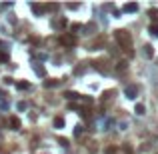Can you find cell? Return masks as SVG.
I'll use <instances>...</instances> for the list:
<instances>
[{
	"mask_svg": "<svg viewBox=\"0 0 158 154\" xmlns=\"http://www.w3.org/2000/svg\"><path fill=\"white\" fill-rule=\"evenodd\" d=\"M114 40L118 42V46L124 50V52H128V56H132V36L128 30H116L114 32Z\"/></svg>",
	"mask_w": 158,
	"mask_h": 154,
	"instance_id": "6da1fadb",
	"label": "cell"
},
{
	"mask_svg": "<svg viewBox=\"0 0 158 154\" xmlns=\"http://www.w3.org/2000/svg\"><path fill=\"white\" fill-rule=\"evenodd\" d=\"M60 44H64V46H74V44H76V38H74L72 34H64V36L60 38Z\"/></svg>",
	"mask_w": 158,
	"mask_h": 154,
	"instance_id": "7a4b0ae2",
	"label": "cell"
},
{
	"mask_svg": "<svg viewBox=\"0 0 158 154\" xmlns=\"http://www.w3.org/2000/svg\"><path fill=\"white\" fill-rule=\"evenodd\" d=\"M8 124H10V128H12V130H18V128L22 126V124H20V118H16V116H10Z\"/></svg>",
	"mask_w": 158,
	"mask_h": 154,
	"instance_id": "3957f363",
	"label": "cell"
},
{
	"mask_svg": "<svg viewBox=\"0 0 158 154\" xmlns=\"http://www.w3.org/2000/svg\"><path fill=\"white\" fill-rule=\"evenodd\" d=\"M136 94H138V88L134 86V84L126 88V96H128V98H136Z\"/></svg>",
	"mask_w": 158,
	"mask_h": 154,
	"instance_id": "277c9868",
	"label": "cell"
},
{
	"mask_svg": "<svg viewBox=\"0 0 158 154\" xmlns=\"http://www.w3.org/2000/svg\"><path fill=\"white\" fill-rule=\"evenodd\" d=\"M136 10H138V4H136V2H130V4L124 6V12H136Z\"/></svg>",
	"mask_w": 158,
	"mask_h": 154,
	"instance_id": "5b68a950",
	"label": "cell"
},
{
	"mask_svg": "<svg viewBox=\"0 0 158 154\" xmlns=\"http://www.w3.org/2000/svg\"><path fill=\"white\" fill-rule=\"evenodd\" d=\"M54 128H64V118H62V116H56V118H54Z\"/></svg>",
	"mask_w": 158,
	"mask_h": 154,
	"instance_id": "8992f818",
	"label": "cell"
},
{
	"mask_svg": "<svg viewBox=\"0 0 158 154\" xmlns=\"http://www.w3.org/2000/svg\"><path fill=\"white\" fill-rule=\"evenodd\" d=\"M144 52H146V56H148V58H152V56H154V48H152L150 44H146V46H144Z\"/></svg>",
	"mask_w": 158,
	"mask_h": 154,
	"instance_id": "52a82bcc",
	"label": "cell"
},
{
	"mask_svg": "<svg viewBox=\"0 0 158 154\" xmlns=\"http://www.w3.org/2000/svg\"><path fill=\"white\" fill-rule=\"evenodd\" d=\"M148 30H150V34H152V36H158V22L150 24V28H148Z\"/></svg>",
	"mask_w": 158,
	"mask_h": 154,
	"instance_id": "ba28073f",
	"label": "cell"
},
{
	"mask_svg": "<svg viewBox=\"0 0 158 154\" xmlns=\"http://www.w3.org/2000/svg\"><path fill=\"white\" fill-rule=\"evenodd\" d=\"M64 96L68 98V100H76V98H80V94H76V92H64Z\"/></svg>",
	"mask_w": 158,
	"mask_h": 154,
	"instance_id": "9c48e42d",
	"label": "cell"
},
{
	"mask_svg": "<svg viewBox=\"0 0 158 154\" xmlns=\"http://www.w3.org/2000/svg\"><path fill=\"white\" fill-rule=\"evenodd\" d=\"M134 112H136V114H144V112H146L144 104H136V108H134Z\"/></svg>",
	"mask_w": 158,
	"mask_h": 154,
	"instance_id": "30bf717a",
	"label": "cell"
},
{
	"mask_svg": "<svg viewBox=\"0 0 158 154\" xmlns=\"http://www.w3.org/2000/svg\"><path fill=\"white\" fill-rule=\"evenodd\" d=\"M148 14H150L152 20H158V10H156V8H150V10H148Z\"/></svg>",
	"mask_w": 158,
	"mask_h": 154,
	"instance_id": "8fae6325",
	"label": "cell"
},
{
	"mask_svg": "<svg viewBox=\"0 0 158 154\" xmlns=\"http://www.w3.org/2000/svg\"><path fill=\"white\" fill-rule=\"evenodd\" d=\"M0 62H8V52L6 50H0Z\"/></svg>",
	"mask_w": 158,
	"mask_h": 154,
	"instance_id": "7c38bea8",
	"label": "cell"
},
{
	"mask_svg": "<svg viewBox=\"0 0 158 154\" xmlns=\"http://www.w3.org/2000/svg\"><path fill=\"white\" fill-rule=\"evenodd\" d=\"M32 10H34L36 14H42V12H44V8L40 6V4H32Z\"/></svg>",
	"mask_w": 158,
	"mask_h": 154,
	"instance_id": "4fadbf2b",
	"label": "cell"
},
{
	"mask_svg": "<svg viewBox=\"0 0 158 154\" xmlns=\"http://www.w3.org/2000/svg\"><path fill=\"white\" fill-rule=\"evenodd\" d=\"M58 82L56 80H44V88H52V86H56Z\"/></svg>",
	"mask_w": 158,
	"mask_h": 154,
	"instance_id": "5bb4252c",
	"label": "cell"
},
{
	"mask_svg": "<svg viewBox=\"0 0 158 154\" xmlns=\"http://www.w3.org/2000/svg\"><path fill=\"white\" fill-rule=\"evenodd\" d=\"M54 26H56V28H62V26H66V18H62V20H56V22H54Z\"/></svg>",
	"mask_w": 158,
	"mask_h": 154,
	"instance_id": "9a60e30c",
	"label": "cell"
},
{
	"mask_svg": "<svg viewBox=\"0 0 158 154\" xmlns=\"http://www.w3.org/2000/svg\"><path fill=\"white\" fill-rule=\"evenodd\" d=\"M16 88H20V90H26V88H28V82H18V84H16Z\"/></svg>",
	"mask_w": 158,
	"mask_h": 154,
	"instance_id": "2e32d148",
	"label": "cell"
}]
</instances>
